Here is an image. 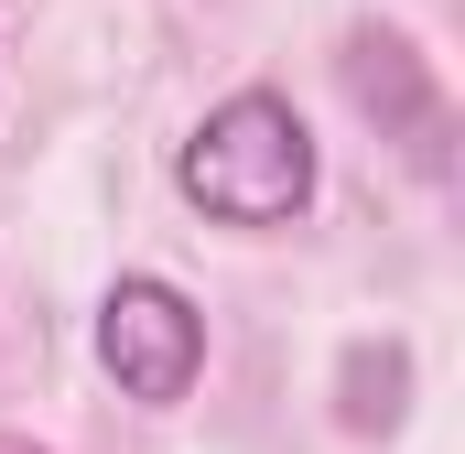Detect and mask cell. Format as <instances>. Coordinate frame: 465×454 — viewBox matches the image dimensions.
Wrapping results in <instances>:
<instances>
[{
	"label": "cell",
	"instance_id": "cell-1",
	"mask_svg": "<svg viewBox=\"0 0 465 454\" xmlns=\"http://www.w3.org/2000/svg\"><path fill=\"white\" fill-rule=\"evenodd\" d=\"M173 184L217 227H292L314 206V130L292 119V98L238 87L228 109H206V130L173 152Z\"/></svg>",
	"mask_w": 465,
	"mask_h": 454
},
{
	"label": "cell",
	"instance_id": "cell-2",
	"mask_svg": "<svg viewBox=\"0 0 465 454\" xmlns=\"http://www.w3.org/2000/svg\"><path fill=\"white\" fill-rule=\"evenodd\" d=\"M98 368H109L141 411H173L195 390V368H206V314L173 281L130 271V281H109V303H98Z\"/></svg>",
	"mask_w": 465,
	"mask_h": 454
},
{
	"label": "cell",
	"instance_id": "cell-3",
	"mask_svg": "<svg viewBox=\"0 0 465 454\" xmlns=\"http://www.w3.org/2000/svg\"><path fill=\"white\" fill-rule=\"evenodd\" d=\"M401 390H411V357L401 346H357L347 357V433H390L401 422Z\"/></svg>",
	"mask_w": 465,
	"mask_h": 454
},
{
	"label": "cell",
	"instance_id": "cell-4",
	"mask_svg": "<svg viewBox=\"0 0 465 454\" xmlns=\"http://www.w3.org/2000/svg\"><path fill=\"white\" fill-rule=\"evenodd\" d=\"M0 454H44V444H22V433H0Z\"/></svg>",
	"mask_w": 465,
	"mask_h": 454
}]
</instances>
